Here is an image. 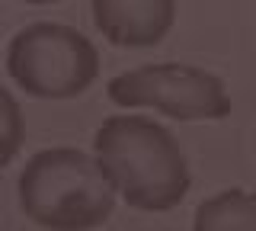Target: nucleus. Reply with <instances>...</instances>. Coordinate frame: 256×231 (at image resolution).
I'll use <instances>...</instances> for the list:
<instances>
[{"instance_id":"6","label":"nucleus","mask_w":256,"mask_h":231,"mask_svg":"<svg viewBox=\"0 0 256 231\" xmlns=\"http://www.w3.org/2000/svg\"><path fill=\"white\" fill-rule=\"evenodd\" d=\"M192 231H256V193L221 189L196 209Z\"/></svg>"},{"instance_id":"4","label":"nucleus","mask_w":256,"mask_h":231,"mask_svg":"<svg viewBox=\"0 0 256 231\" xmlns=\"http://www.w3.org/2000/svg\"><path fill=\"white\" fill-rule=\"evenodd\" d=\"M106 90L109 100L122 109H157L176 122L224 119L230 113V97L221 77L180 61L132 68L112 77Z\"/></svg>"},{"instance_id":"8","label":"nucleus","mask_w":256,"mask_h":231,"mask_svg":"<svg viewBox=\"0 0 256 231\" xmlns=\"http://www.w3.org/2000/svg\"><path fill=\"white\" fill-rule=\"evenodd\" d=\"M26 4H36V7H45V4H58V0H26Z\"/></svg>"},{"instance_id":"5","label":"nucleus","mask_w":256,"mask_h":231,"mask_svg":"<svg viewBox=\"0 0 256 231\" xmlns=\"http://www.w3.org/2000/svg\"><path fill=\"white\" fill-rule=\"evenodd\" d=\"M176 0H93V23L118 49H150L170 33Z\"/></svg>"},{"instance_id":"2","label":"nucleus","mask_w":256,"mask_h":231,"mask_svg":"<svg viewBox=\"0 0 256 231\" xmlns=\"http://www.w3.org/2000/svg\"><path fill=\"white\" fill-rule=\"evenodd\" d=\"M20 209L48 231H90L112 218L116 183L96 154L80 148H45L20 173Z\"/></svg>"},{"instance_id":"3","label":"nucleus","mask_w":256,"mask_h":231,"mask_svg":"<svg viewBox=\"0 0 256 231\" xmlns=\"http://www.w3.org/2000/svg\"><path fill=\"white\" fill-rule=\"evenodd\" d=\"M6 71L36 100H74L100 74L96 45L61 23H32L10 39Z\"/></svg>"},{"instance_id":"7","label":"nucleus","mask_w":256,"mask_h":231,"mask_svg":"<svg viewBox=\"0 0 256 231\" xmlns=\"http://www.w3.org/2000/svg\"><path fill=\"white\" fill-rule=\"evenodd\" d=\"M22 145V113L10 90H0V167H10Z\"/></svg>"},{"instance_id":"1","label":"nucleus","mask_w":256,"mask_h":231,"mask_svg":"<svg viewBox=\"0 0 256 231\" xmlns=\"http://www.w3.org/2000/svg\"><path fill=\"white\" fill-rule=\"evenodd\" d=\"M93 154L118 196L138 212H166L189 193V164L180 141L144 116H109L93 135Z\"/></svg>"}]
</instances>
